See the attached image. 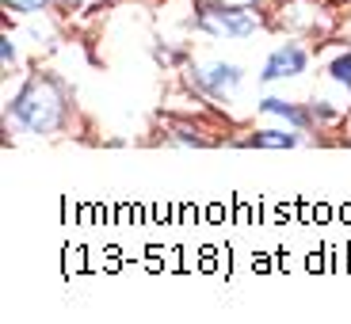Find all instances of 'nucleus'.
Here are the masks:
<instances>
[{
    "mask_svg": "<svg viewBox=\"0 0 351 324\" xmlns=\"http://www.w3.org/2000/svg\"><path fill=\"white\" fill-rule=\"evenodd\" d=\"M8 114L23 126L27 134H53L65 126L69 114V96L62 80L53 77H31L8 103Z\"/></svg>",
    "mask_w": 351,
    "mask_h": 324,
    "instance_id": "obj_1",
    "label": "nucleus"
},
{
    "mask_svg": "<svg viewBox=\"0 0 351 324\" xmlns=\"http://www.w3.org/2000/svg\"><path fill=\"white\" fill-rule=\"evenodd\" d=\"M187 23L195 27V31H202V35L210 38H226V42H241V38H252L256 31H260V16H252V8H233V4H218V0H210V4H202L199 12H195Z\"/></svg>",
    "mask_w": 351,
    "mask_h": 324,
    "instance_id": "obj_2",
    "label": "nucleus"
},
{
    "mask_svg": "<svg viewBox=\"0 0 351 324\" xmlns=\"http://www.w3.org/2000/svg\"><path fill=\"white\" fill-rule=\"evenodd\" d=\"M187 80H191V84L199 88L202 96L226 99L229 92H233V88H237L241 80H245V73H241V65H233V62H210V65H199V69L191 65Z\"/></svg>",
    "mask_w": 351,
    "mask_h": 324,
    "instance_id": "obj_3",
    "label": "nucleus"
},
{
    "mask_svg": "<svg viewBox=\"0 0 351 324\" xmlns=\"http://www.w3.org/2000/svg\"><path fill=\"white\" fill-rule=\"evenodd\" d=\"M306 69H309V53H306V46H298V42H282V46H275V50L267 53V62H263V69H260V80H263V84H275V80L302 77Z\"/></svg>",
    "mask_w": 351,
    "mask_h": 324,
    "instance_id": "obj_4",
    "label": "nucleus"
},
{
    "mask_svg": "<svg viewBox=\"0 0 351 324\" xmlns=\"http://www.w3.org/2000/svg\"><path fill=\"white\" fill-rule=\"evenodd\" d=\"M256 107H260L263 114H271V119H282L287 126H294V130H302V134H306L309 126L317 123V119H313V111H306V107H298V103H290V99H279V96L260 99Z\"/></svg>",
    "mask_w": 351,
    "mask_h": 324,
    "instance_id": "obj_5",
    "label": "nucleus"
},
{
    "mask_svg": "<svg viewBox=\"0 0 351 324\" xmlns=\"http://www.w3.org/2000/svg\"><path fill=\"white\" fill-rule=\"evenodd\" d=\"M241 149H294V145H302V130H256L248 134V138L237 141Z\"/></svg>",
    "mask_w": 351,
    "mask_h": 324,
    "instance_id": "obj_6",
    "label": "nucleus"
},
{
    "mask_svg": "<svg viewBox=\"0 0 351 324\" xmlns=\"http://www.w3.org/2000/svg\"><path fill=\"white\" fill-rule=\"evenodd\" d=\"M168 141L172 145H195V149H206L210 145V138H202L195 126H168Z\"/></svg>",
    "mask_w": 351,
    "mask_h": 324,
    "instance_id": "obj_7",
    "label": "nucleus"
},
{
    "mask_svg": "<svg viewBox=\"0 0 351 324\" xmlns=\"http://www.w3.org/2000/svg\"><path fill=\"white\" fill-rule=\"evenodd\" d=\"M328 77H332L340 88H348V96H351V50L336 53L332 62H328Z\"/></svg>",
    "mask_w": 351,
    "mask_h": 324,
    "instance_id": "obj_8",
    "label": "nucleus"
},
{
    "mask_svg": "<svg viewBox=\"0 0 351 324\" xmlns=\"http://www.w3.org/2000/svg\"><path fill=\"white\" fill-rule=\"evenodd\" d=\"M8 12H19V16H38V12L50 8V0H4Z\"/></svg>",
    "mask_w": 351,
    "mask_h": 324,
    "instance_id": "obj_9",
    "label": "nucleus"
},
{
    "mask_svg": "<svg viewBox=\"0 0 351 324\" xmlns=\"http://www.w3.org/2000/svg\"><path fill=\"white\" fill-rule=\"evenodd\" d=\"M0 62H4V73H12V69H16V62H19V53H16V42H12V35L0 38Z\"/></svg>",
    "mask_w": 351,
    "mask_h": 324,
    "instance_id": "obj_10",
    "label": "nucleus"
},
{
    "mask_svg": "<svg viewBox=\"0 0 351 324\" xmlns=\"http://www.w3.org/2000/svg\"><path fill=\"white\" fill-rule=\"evenodd\" d=\"M309 111H313V119H321V123H332L336 114H340L336 107H328V99H317V103L309 107Z\"/></svg>",
    "mask_w": 351,
    "mask_h": 324,
    "instance_id": "obj_11",
    "label": "nucleus"
},
{
    "mask_svg": "<svg viewBox=\"0 0 351 324\" xmlns=\"http://www.w3.org/2000/svg\"><path fill=\"white\" fill-rule=\"evenodd\" d=\"M153 58H157V65H172V62H180V53H172L168 46H153Z\"/></svg>",
    "mask_w": 351,
    "mask_h": 324,
    "instance_id": "obj_12",
    "label": "nucleus"
},
{
    "mask_svg": "<svg viewBox=\"0 0 351 324\" xmlns=\"http://www.w3.org/2000/svg\"><path fill=\"white\" fill-rule=\"evenodd\" d=\"M65 8H80V4H84V0H62Z\"/></svg>",
    "mask_w": 351,
    "mask_h": 324,
    "instance_id": "obj_13",
    "label": "nucleus"
}]
</instances>
